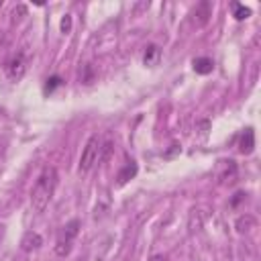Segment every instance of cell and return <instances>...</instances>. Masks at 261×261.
<instances>
[{
  "mask_svg": "<svg viewBox=\"0 0 261 261\" xmlns=\"http://www.w3.org/2000/svg\"><path fill=\"white\" fill-rule=\"evenodd\" d=\"M57 179H59L57 169L53 165H45L31 190V208L35 212H43L49 206V202L55 194V188H57Z\"/></svg>",
  "mask_w": 261,
  "mask_h": 261,
  "instance_id": "6da1fadb",
  "label": "cell"
},
{
  "mask_svg": "<svg viewBox=\"0 0 261 261\" xmlns=\"http://www.w3.org/2000/svg\"><path fill=\"white\" fill-rule=\"evenodd\" d=\"M100 145H102V143H100L98 135H92V137L86 141L84 151H82V157H80V171H82V173H88V171L94 167V163L98 161Z\"/></svg>",
  "mask_w": 261,
  "mask_h": 261,
  "instance_id": "7a4b0ae2",
  "label": "cell"
},
{
  "mask_svg": "<svg viewBox=\"0 0 261 261\" xmlns=\"http://www.w3.org/2000/svg\"><path fill=\"white\" fill-rule=\"evenodd\" d=\"M77 232H80V220H71V222H67V224L63 226L61 237H59V241H57V245H55V253H57L59 257L69 255V251H71V241L75 239Z\"/></svg>",
  "mask_w": 261,
  "mask_h": 261,
  "instance_id": "3957f363",
  "label": "cell"
},
{
  "mask_svg": "<svg viewBox=\"0 0 261 261\" xmlns=\"http://www.w3.org/2000/svg\"><path fill=\"white\" fill-rule=\"evenodd\" d=\"M24 73H27V59H24V55L22 53L12 55L6 61V75H8V80L18 82V80L24 77Z\"/></svg>",
  "mask_w": 261,
  "mask_h": 261,
  "instance_id": "277c9868",
  "label": "cell"
},
{
  "mask_svg": "<svg viewBox=\"0 0 261 261\" xmlns=\"http://www.w3.org/2000/svg\"><path fill=\"white\" fill-rule=\"evenodd\" d=\"M192 16H194V22H196L198 27H204V24L210 20V16H212V4H210L208 0L198 2V4L194 6V10H192Z\"/></svg>",
  "mask_w": 261,
  "mask_h": 261,
  "instance_id": "5b68a950",
  "label": "cell"
},
{
  "mask_svg": "<svg viewBox=\"0 0 261 261\" xmlns=\"http://www.w3.org/2000/svg\"><path fill=\"white\" fill-rule=\"evenodd\" d=\"M43 245V239H41V234L39 232H27L24 237H22V241H20V247H22V251H35V249H39Z\"/></svg>",
  "mask_w": 261,
  "mask_h": 261,
  "instance_id": "8992f818",
  "label": "cell"
},
{
  "mask_svg": "<svg viewBox=\"0 0 261 261\" xmlns=\"http://www.w3.org/2000/svg\"><path fill=\"white\" fill-rule=\"evenodd\" d=\"M253 147H255V133H253V128H245L241 143H239V149H241V153L249 155L253 151Z\"/></svg>",
  "mask_w": 261,
  "mask_h": 261,
  "instance_id": "52a82bcc",
  "label": "cell"
},
{
  "mask_svg": "<svg viewBox=\"0 0 261 261\" xmlns=\"http://www.w3.org/2000/svg\"><path fill=\"white\" fill-rule=\"evenodd\" d=\"M218 167H222V171H218V177H220L222 181H232V177L237 175V165H234V161H220Z\"/></svg>",
  "mask_w": 261,
  "mask_h": 261,
  "instance_id": "ba28073f",
  "label": "cell"
},
{
  "mask_svg": "<svg viewBox=\"0 0 261 261\" xmlns=\"http://www.w3.org/2000/svg\"><path fill=\"white\" fill-rule=\"evenodd\" d=\"M137 175V163L135 161H128L120 171H118V175H116V179H118V186H122V184H126L130 177H135Z\"/></svg>",
  "mask_w": 261,
  "mask_h": 261,
  "instance_id": "9c48e42d",
  "label": "cell"
},
{
  "mask_svg": "<svg viewBox=\"0 0 261 261\" xmlns=\"http://www.w3.org/2000/svg\"><path fill=\"white\" fill-rule=\"evenodd\" d=\"M194 71H196V73H202V75L210 73V71H212V59H208V57H198V59H194Z\"/></svg>",
  "mask_w": 261,
  "mask_h": 261,
  "instance_id": "30bf717a",
  "label": "cell"
},
{
  "mask_svg": "<svg viewBox=\"0 0 261 261\" xmlns=\"http://www.w3.org/2000/svg\"><path fill=\"white\" fill-rule=\"evenodd\" d=\"M159 55H161L159 47H157V45H149V47H147V51H145V55H143L145 65H155V63L159 61Z\"/></svg>",
  "mask_w": 261,
  "mask_h": 261,
  "instance_id": "8fae6325",
  "label": "cell"
},
{
  "mask_svg": "<svg viewBox=\"0 0 261 261\" xmlns=\"http://www.w3.org/2000/svg\"><path fill=\"white\" fill-rule=\"evenodd\" d=\"M255 224H257V220H255L253 216L245 214V216H241V218L237 220V230H239V232H247V230L255 228Z\"/></svg>",
  "mask_w": 261,
  "mask_h": 261,
  "instance_id": "7c38bea8",
  "label": "cell"
},
{
  "mask_svg": "<svg viewBox=\"0 0 261 261\" xmlns=\"http://www.w3.org/2000/svg\"><path fill=\"white\" fill-rule=\"evenodd\" d=\"M232 10H234V18L237 20H243V18H247L251 14V10L247 6H243V4H232Z\"/></svg>",
  "mask_w": 261,
  "mask_h": 261,
  "instance_id": "4fadbf2b",
  "label": "cell"
},
{
  "mask_svg": "<svg viewBox=\"0 0 261 261\" xmlns=\"http://www.w3.org/2000/svg\"><path fill=\"white\" fill-rule=\"evenodd\" d=\"M57 86H61V80H59L57 75H53V77H49V80H47L45 90H47V92H53V88H57Z\"/></svg>",
  "mask_w": 261,
  "mask_h": 261,
  "instance_id": "5bb4252c",
  "label": "cell"
},
{
  "mask_svg": "<svg viewBox=\"0 0 261 261\" xmlns=\"http://www.w3.org/2000/svg\"><path fill=\"white\" fill-rule=\"evenodd\" d=\"M69 31H71V16L65 14V16L61 18V33H69Z\"/></svg>",
  "mask_w": 261,
  "mask_h": 261,
  "instance_id": "9a60e30c",
  "label": "cell"
},
{
  "mask_svg": "<svg viewBox=\"0 0 261 261\" xmlns=\"http://www.w3.org/2000/svg\"><path fill=\"white\" fill-rule=\"evenodd\" d=\"M24 14H27V8H24L22 4H18V6L14 8V12H12V16H14V18H20V16H24Z\"/></svg>",
  "mask_w": 261,
  "mask_h": 261,
  "instance_id": "2e32d148",
  "label": "cell"
},
{
  "mask_svg": "<svg viewBox=\"0 0 261 261\" xmlns=\"http://www.w3.org/2000/svg\"><path fill=\"white\" fill-rule=\"evenodd\" d=\"M243 198H245V194H243V192H239V194H234V198H232V202H230V204H232V206H237Z\"/></svg>",
  "mask_w": 261,
  "mask_h": 261,
  "instance_id": "e0dca14e",
  "label": "cell"
},
{
  "mask_svg": "<svg viewBox=\"0 0 261 261\" xmlns=\"http://www.w3.org/2000/svg\"><path fill=\"white\" fill-rule=\"evenodd\" d=\"M151 261H165V257H163V255H155Z\"/></svg>",
  "mask_w": 261,
  "mask_h": 261,
  "instance_id": "ac0fdd59",
  "label": "cell"
}]
</instances>
